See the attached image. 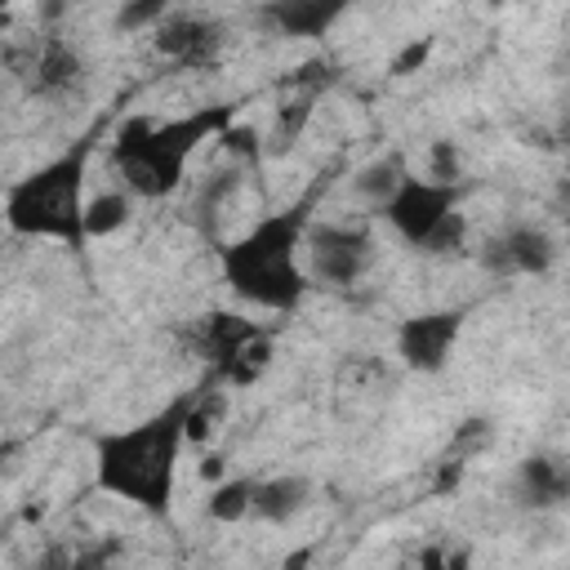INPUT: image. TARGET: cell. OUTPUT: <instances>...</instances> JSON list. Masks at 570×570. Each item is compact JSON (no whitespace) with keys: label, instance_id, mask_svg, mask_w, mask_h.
I'll list each match as a JSON object with an SVG mask.
<instances>
[{"label":"cell","instance_id":"obj_1","mask_svg":"<svg viewBox=\"0 0 570 570\" xmlns=\"http://www.w3.org/2000/svg\"><path fill=\"white\" fill-rule=\"evenodd\" d=\"M196 392L174 396L142 423H129L120 432H102L94 441V481L98 490L142 508L147 517L165 521L174 508L178 485V454L187 445V414Z\"/></svg>","mask_w":570,"mask_h":570},{"label":"cell","instance_id":"obj_2","mask_svg":"<svg viewBox=\"0 0 570 570\" xmlns=\"http://www.w3.org/2000/svg\"><path fill=\"white\" fill-rule=\"evenodd\" d=\"M321 200V187H312L303 200L263 214L249 232H240L232 245L218 249V272L232 285L236 298L263 307V312H294L312 285V272H303L298 249L312 227V209Z\"/></svg>","mask_w":570,"mask_h":570},{"label":"cell","instance_id":"obj_3","mask_svg":"<svg viewBox=\"0 0 570 570\" xmlns=\"http://www.w3.org/2000/svg\"><path fill=\"white\" fill-rule=\"evenodd\" d=\"M232 116H236V107H227V102L196 107V111H187L178 120L129 116L111 134L107 156H111L116 174L125 178V191L129 196L165 200L187 178V160L196 156V147L200 142H214L232 125Z\"/></svg>","mask_w":570,"mask_h":570},{"label":"cell","instance_id":"obj_4","mask_svg":"<svg viewBox=\"0 0 570 570\" xmlns=\"http://www.w3.org/2000/svg\"><path fill=\"white\" fill-rule=\"evenodd\" d=\"M94 138L71 142L62 156H53L49 165L31 169L27 178H18L4 191V223L18 236H49L62 240L71 249H80L89 240L85 232V165H89Z\"/></svg>","mask_w":570,"mask_h":570},{"label":"cell","instance_id":"obj_5","mask_svg":"<svg viewBox=\"0 0 570 570\" xmlns=\"http://www.w3.org/2000/svg\"><path fill=\"white\" fill-rule=\"evenodd\" d=\"M463 200V183H436L428 174H405L396 191L374 209L410 249H419Z\"/></svg>","mask_w":570,"mask_h":570},{"label":"cell","instance_id":"obj_6","mask_svg":"<svg viewBox=\"0 0 570 570\" xmlns=\"http://www.w3.org/2000/svg\"><path fill=\"white\" fill-rule=\"evenodd\" d=\"M374 232L365 223H316L307 227V272L325 289H347L374 267Z\"/></svg>","mask_w":570,"mask_h":570},{"label":"cell","instance_id":"obj_7","mask_svg":"<svg viewBox=\"0 0 570 570\" xmlns=\"http://www.w3.org/2000/svg\"><path fill=\"white\" fill-rule=\"evenodd\" d=\"M468 312L441 307V312H414L396 325V361L414 374H441L450 365V352L463 334Z\"/></svg>","mask_w":570,"mask_h":570},{"label":"cell","instance_id":"obj_8","mask_svg":"<svg viewBox=\"0 0 570 570\" xmlns=\"http://www.w3.org/2000/svg\"><path fill=\"white\" fill-rule=\"evenodd\" d=\"M481 267L499 281L508 276H548L557 267V240L539 223H512L508 232L481 245Z\"/></svg>","mask_w":570,"mask_h":570},{"label":"cell","instance_id":"obj_9","mask_svg":"<svg viewBox=\"0 0 570 570\" xmlns=\"http://www.w3.org/2000/svg\"><path fill=\"white\" fill-rule=\"evenodd\" d=\"M151 45H156L160 58H169L178 67H214L223 58L227 31H223V22H209V18H196V13H174L156 27Z\"/></svg>","mask_w":570,"mask_h":570},{"label":"cell","instance_id":"obj_10","mask_svg":"<svg viewBox=\"0 0 570 570\" xmlns=\"http://www.w3.org/2000/svg\"><path fill=\"white\" fill-rule=\"evenodd\" d=\"M85 85V53L62 36H40L27 62V94L31 98H67Z\"/></svg>","mask_w":570,"mask_h":570},{"label":"cell","instance_id":"obj_11","mask_svg":"<svg viewBox=\"0 0 570 570\" xmlns=\"http://www.w3.org/2000/svg\"><path fill=\"white\" fill-rule=\"evenodd\" d=\"M267 330L258 325V321H249V316H240V312H205L183 338L196 347V356L218 374L223 365H232L254 338H263Z\"/></svg>","mask_w":570,"mask_h":570},{"label":"cell","instance_id":"obj_12","mask_svg":"<svg viewBox=\"0 0 570 570\" xmlns=\"http://www.w3.org/2000/svg\"><path fill=\"white\" fill-rule=\"evenodd\" d=\"M356 0H263L258 18L285 40H321Z\"/></svg>","mask_w":570,"mask_h":570},{"label":"cell","instance_id":"obj_13","mask_svg":"<svg viewBox=\"0 0 570 570\" xmlns=\"http://www.w3.org/2000/svg\"><path fill=\"white\" fill-rule=\"evenodd\" d=\"M517 503L525 512H552L570 503V463L552 459V454H530L517 468V485H512Z\"/></svg>","mask_w":570,"mask_h":570},{"label":"cell","instance_id":"obj_14","mask_svg":"<svg viewBox=\"0 0 570 570\" xmlns=\"http://www.w3.org/2000/svg\"><path fill=\"white\" fill-rule=\"evenodd\" d=\"M307 503H312V481L307 476H294L289 472V476H263V481H254V517L258 521L285 525Z\"/></svg>","mask_w":570,"mask_h":570},{"label":"cell","instance_id":"obj_15","mask_svg":"<svg viewBox=\"0 0 570 570\" xmlns=\"http://www.w3.org/2000/svg\"><path fill=\"white\" fill-rule=\"evenodd\" d=\"M240 183H245V165H227V169H214L200 178V187L191 196V218L200 223L205 236L214 232V218L227 209V200L240 191Z\"/></svg>","mask_w":570,"mask_h":570},{"label":"cell","instance_id":"obj_16","mask_svg":"<svg viewBox=\"0 0 570 570\" xmlns=\"http://www.w3.org/2000/svg\"><path fill=\"white\" fill-rule=\"evenodd\" d=\"M410 174V165H405V151H383L379 160H370V165H361L356 174H352V196H361L365 205H383L392 191H396V183Z\"/></svg>","mask_w":570,"mask_h":570},{"label":"cell","instance_id":"obj_17","mask_svg":"<svg viewBox=\"0 0 570 570\" xmlns=\"http://www.w3.org/2000/svg\"><path fill=\"white\" fill-rule=\"evenodd\" d=\"M249 512H254V476H223V481H214V490L205 499V517L209 521L232 525V521H240Z\"/></svg>","mask_w":570,"mask_h":570},{"label":"cell","instance_id":"obj_18","mask_svg":"<svg viewBox=\"0 0 570 570\" xmlns=\"http://www.w3.org/2000/svg\"><path fill=\"white\" fill-rule=\"evenodd\" d=\"M316 98H321V89H307V85H303V94H294L289 102H281L276 125L267 129V151H289V147L298 142L303 125L312 120V102H316Z\"/></svg>","mask_w":570,"mask_h":570},{"label":"cell","instance_id":"obj_19","mask_svg":"<svg viewBox=\"0 0 570 570\" xmlns=\"http://www.w3.org/2000/svg\"><path fill=\"white\" fill-rule=\"evenodd\" d=\"M125 223H129V191L89 196V205H85V232H89V240L94 236H116Z\"/></svg>","mask_w":570,"mask_h":570},{"label":"cell","instance_id":"obj_20","mask_svg":"<svg viewBox=\"0 0 570 570\" xmlns=\"http://www.w3.org/2000/svg\"><path fill=\"white\" fill-rule=\"evenodd\" d=\"M267 361H272V347H267V334L263 338H254L232 365H223L218 374H214V383H227V387H249V383H258L263 379V370H267Z\"/></svg>","mask_w":570,"mask_h":570},{"label":"cell","instance_id":"obj_21","mask_svg":"<svg viewBox=\"0 0 570 570\" xmlns=\"http://www.w3.org/2000/svg\"><path fill=\"white\" fill-rule=\"evenodd\" d=\"M223 410H227V396H223V392L200 387V392H196V401H191V414H187V441H209V432L218 428Z\"/></svg>","mask_w":570,"mask_h":570},{"label":"cell","instance_id":"obj_22","mask_svg":"<svg viewBox=\"0 0 570 570\" xmlns=\"http://www.w3.org/2000/svg\"><path fill=\"white\" fill-rule=\"evenodd\" d=\"M165 18H169V0H125L116 9V31L134 36L142 27H160Z\"/></svg>","mask_w":570,"mask_h":570},{"label":"cell","instance_id":"obj_23","mask_svg":"<svg viewBox=\"0 0 570 570\" xmlns=\"http://www.w3.org/2000/svg\"><path fill=\"white\" fill-rule=\"evenodd\" d=\"M463 240H468V218L454 209L423 245H419V254H428V258H450V254H459L463 249Z\"/></svg>","mask_w":570,"mask_h":570},{"label":"cell","instance_id":"obj_24","mask_svg":"<svg viewBox=\"0 0 570 570\" xmlns=\"http://www.w3.org/2000/svg\"><path fill=\"white\" fill-rule=\"evenodd\" d=\"M218 142H223L236 160H249V165H258L263 151H267V138H263L254 125H227V129L218 134Z\"/></svg>","mask_w":570,"mask_h":570},{"label":"cell","instance_id":"obj_25","mask_svg":"<svg viewBox=\"0 0 570 570\" xmlns=\"http://www.w3.org/2000/svg\"><path fill=\"white\" fill-rule=\"evenodd\" d=\"M428 178L436 183H463V156L450 138H436L428 142Z\"/></svg>","mask_w":570,"mask_h":570},{"label":"cell","instance_id":"obj_26","mask_svg":"<svg viewBox=\"0 0 570 570\" xmlns=\"http://www.w3.org/2000/svg\"><path fill=\"white\" fill-rule=\"evenodd\" d=\"M432 49H436L432 36H419V40H410L405 49H396V53H392V76H414V71L432 58Z\"/></svg>","mask_w":570,"mask_h":570},{"label":"cell","instance_id":"obj_27","mask_svg":"<svg viewBox=\"0 0 570 570\" xmlns=\"http://www.w3.org/2000/svg\"><path fill=\"white\" fill-rule=\"evenodd\" d=\"M485 436H490V423L485 419H468V423H459V432H454V445H450V454H459V459H468L476 445H485Z\"/></svg>","mask_w":570,"mask_h":570},{"label":"cell","instance_id":"obj_28","mask_svg":"<svg viewBox=\"0 0 570 570\" xmlns=\"http://www.w3.org/2000/svg\"><path fill=\"white\" fill-rule=\"evenodd\" d=\"M200 476L205 481H223V454H205L200 459Z\"/></svg>","mask_w":570,"mask_h":570},{"label":"cell","instance_id":"obj_29","mask_svg":"<svg viewBox=\"0 0 570 570\" xmlns=\"http://www.w3.org/2000/svg\"><path fill=\"white\" fill-rule=\"evenodd\" d=\"M566 236H570V214H566Z\"/></svg>","mask_w":570,"mask_h":570},{"label":"cell","instance_id":"obj_30","mask_svg":"<svg viewBox=\"0 0 570 570\" xmlns=\"http://www.w3.org/2000/svg\"><path fill=\"white\" fill-rule=\"evenodd\" d=\"M0 4H13V0H0Z\"/></svg>","mask_w":570,"mask_h":570}]
</instances>
